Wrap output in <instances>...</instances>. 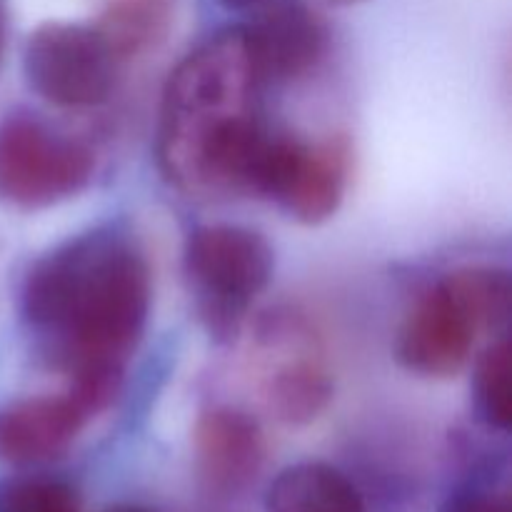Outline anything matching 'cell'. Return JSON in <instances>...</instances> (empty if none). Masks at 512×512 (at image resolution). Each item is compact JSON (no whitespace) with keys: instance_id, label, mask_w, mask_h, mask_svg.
I'll return each mask as SVG.
<instances>
[{"instance_id":"cell-1","label":"cell","mask_w":512,"mask_h":512,"mask_svg":"<svg viewBox=\"0 0 512 512\" xmlns=\"http://www.w3.org/2000/svg\"><path fill=\"white\" fill-rule=\"evenodd\" d=\"M153 278L138 245L95 230L35 260L20 290L23 318L43 338L70 393L93 415L123 385L125 365L143 340Z\"/></svg>"},{"instance_id":"cell-2","label":"cell","mask_w":512,"mask_h":512,"mask_svg":"<svg viewBox=\"0 0 512 512\" xmlns=\"http://www.w3.org/2000/svg\"><path fill=\"white\" fill-rule=\"evenodd\" d=\"M258 85L243 28L208 35L175 65L160 100L158 165L180 193L250 195L270 135L255 115Z\"/></svg>"},{"instance_id":"cell-3","label":"cell","mask_w":512,"mask_h":512,"mask_svg":"<svg viewBox=\"0 0 512 512\" xmlns=\"http://www.w3.org/2000/svg\"><path fill=\"white\" fill-rule=\"evenodd\" d=\"M273 270L270 243L245 225H200L185 240L183 273L193 308L218 343H228L240 333L250 305L268 288Z\"/></svg>"},{"instance_id":"cell-4","label":"cell","mask_w":512,"mask_h":512,"mask_svg":"<svg viewBox=\"0 0 512 512\" xmlns=\"http://www.w3.org/2000/svg\"><path fill=\"white\" fill-rule=\"evenodd\" d=\"M260 400L275 420L308 425L333 400V375L318 333L298 310H273L255 325Z\"/></svg>"},{"instance_id":"cell-5","label":"cell","mask_w":512,"mask_h":512,"mask_svg":"<svg viewBox=\"0 0 512 512\" xmlns=\"http://www.w3.org/2000/svg\"><path fill=\"white\" fill-rule=\"evenodd\" d=\"M95 158L88 145L55 133L33 115L0 120V200L43 210L75 198L90 185Z\"/></svg>"},{"instance_id":"cell-6","label":"cell","mask_w":512,"mask_h":512,"mask_svg":"<svg viewBox=\"0 0 512 512\" xmlns=\"http://www.w3.org/2000/svg\"><path fill=\"white\" fill-rule=\"evenodd\" d=\"M350 173V145L335 135L300 140L268 135L253 180V198L273 200L303 225H320L338 213Z\"/></svg>"},{"instance_id":"cell-7","label":"cell","mask_w":512,"mask_h":512,"mask_svg":"<svg viewBox=\"0 0 512 512\" xmlns=\"http://www.w3.org/2000/svg\"><path fill=\"white\" fill-rule=\"evenodd\" d=\"M118 60L93 25H38L25 40L23 73L30 88L55 108H93L108 100Z\"/></svg>"},{"instance_id":"cell-8","label":"cell","mask_w":512,"mask_h":512,"mask_svg":"<svg viewBox=\"0 0 512 512\" xmlns=\"http://www.w3.org/2000/svg\"><path fill=\"white\" fill-rule=\"evenodd\" d=\"M478 333L473 315L440 280L420 295L400 325L395 358L420 378H453L470 363Z\"/></svg>"},{"instance_id":"cell-9","label":"cell","mask_w":512,"mask_h":512,"mask_svg":"<svg viewBox=\"0 0 512 512\" xmlns=\"http://www.w3.org/2000/svg\"><path fill=\"white\" fill-rule=\"evenodd\" d=\"M245 25V43L258 83H293L323 60L328 30L303 0H265Z\"/></svg>"},{"instance_id":"cell-10","label":"cell","mask_w":512,"mask_h":512,"mask_svg":"<svg viewBox=\"0 0 512 512\" xmlns=\"http://www.w3.org/2000/svg\"><path fill=\"white\" fill-rule=\"evenodd\" d=\"M93 418L73 393L33 395L0 408V460L8 465H40L60 458Z\"/></svg>"},{"instance_id":"cell-11","label":"cell","mask_w":512,"mask_h":512,"mask_svg":"<svg viewBox=\"0 0 512 512\" xmlns=\"http://www.w3.org/2000/svg\"><path fill=\"white\" fill-rule=\"evenodd\" d=\"M200 475L215 493L248 488L265 460V438L248 413L228 405L200 413L193 433Z\"/></svg>"},{"instance_id":"cell-12","label":"cell","mask_w":512,"mask_h":512,"mask_svg":"<svg viewBox=\"0 0 512 512\" xmlns=\"http://www.w3.org/2000/svg\"><path fill=\"white\" fill-rule=\"evenodd\" d=\"M265 512H365L358 488L325 463L283 470L265 495Z\"/></svg>"},{"instance_id":"cell-13","label":"cell","mask_w":512,"mask_h":512,"mask_svg":"<svg viewBox=\"0 0 512 512\" xmlns=\"http://www.w3.org/2000/svg\"><path fill=\"white\" fill-rule=\"evenodd\" d=\"M175 0H105L93 25L118 63L155 48L173 23Z\"/></svg>"},{"instance_id":"cell-14","label":"cell","mask_w":512,"mask_h":512,"mask_svg":"<svg viewBox=\"0 0 512 512\" xmlns=\"http://www.w3.org/2000/svg\"><path fill=\"white\" fill-rule=\"evenodd\" d=\"M455 298L473 315L480 333L508 335L512 315V280L503 268H460L445 275Z\"/></svg>"},{"instance_id":"cell-15","label":"cell","mask_w":512,"mask_h":512,"mask_svg":"<svg viewBox=\"0 0 512 512\" xmlns=\"http://www.w3.org/2000/svg\"><path fill=\"white\" fill-rule=\"evenodd\" d=\"M475 403L490 428L508 430L512 423V348L508 335L488 345L475 360Z\"/></svg>"},{"instance_id":"cell-16","label":"cell","mask_w":512,"mask_h":512,"mask_svg":"<svg viewBox=\"0 0 512 512\" xmlns=\"http://www.w3.org/2000/svg\"><path fill=\"white\" fill-rule=\"evenodd\" d=\"M0 512H80L73 485L45 475L0 480Z\"/></svg>"},{"instance_id":"cell-17","label":"cell","mask_w":512,"mask_h":512,"mask_svg":"<svg viewBox=\"0 0 512 512\" xmlns=\"http://www.w3.org/2000/svg\"><path fill=\"white\" fill-rule=\"evenodd\" d=\"M448 512H510V503L508 498H500V495L473 493L455 500Z\"/></svg>"},{"instance_id":"cell-18","label":"cell","mask_w":512,"mask_h":512,"mask_svg":"<svg viewBox=\"0 0 512 512\" xmlns=\"http://www.w3.org/2000/svg\"><path fill=\"white\" fill-rule=\"evenodd\" d=\"M263 3L265 0H220V5H225L228 10H253Z\"/></svg>"},{"instance_id":"cell-19","label":"cell","mask_w":512,"mask_h":512,"mask_svg":"<svg viewBox=\"0 0 512 512\" xmlns=\"http://www.w3.org/2000/svg\"><path fill=\"white\" fill-rule=\"evenodd\" d=\"M5 30H8V15H5V5L0 0V60H3L5 50Z\"/></svg>"},{"instance_id":"cell-20","label":"cell","mask_w":512,"mask_h":512,"mask_svg":"<svg viewBox=\"0 0 512 512\" xmlns=\"http://www.w3.org/2000/svg\"><path fill=\"white\" fill-rule=\"evenodd\" d=\"M318 3L333 5V8H343V5H355V3H360V0H318Z\"/></svg>"},{"instance_id":"cell-21","label":"cell","mask_w":512,"mask_h":512,"mask_svg":"<svg viewBox=\"0 0 512 512\" xmlns=\"http://www.w3.org/2000/svg\"><path fill=\"white\" fill-rule=\"evenodd\" d=\"M108 512H148V510H135V508H115V510H108Z\"/></svg>"}]
</instances>
